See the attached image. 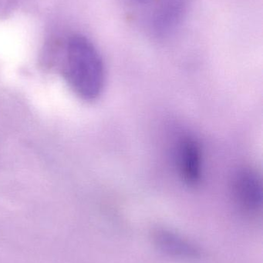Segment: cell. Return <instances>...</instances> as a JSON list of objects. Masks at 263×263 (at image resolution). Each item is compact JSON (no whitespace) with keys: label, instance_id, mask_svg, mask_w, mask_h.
Segmentation results:
<instances>
[{"label":"cell","instance_id":"obj_4","mask_svg":"<svg viewBox=\"0 0 263 263\" xmlns=\"http://www.w3.org/2000/svg\"><path fill=\"white\" fill-rule=\"evenodd\" d=\"M186 9V0H162L153 20V29L159 35H168L180 23Z\"/></svg>","mask_w":263,"mask_h":263},{"label":"cell","instance_id":"obj_3","mask_svg":"<svg viewBox=\"0 0 263 263\" xmlns=\"http://www.w3.org/2000/svg\"><path fill=\"white\" fill-rule=\"evenodd\" d=\"M176 162L182 180L189 187L199 186L203 175V154L199 140L184 135L176 146Z\"/></svg>","mask_w":263,"mask_h":263},{"label":"cell","instance_id":"obj_5","mask_svg":"<svg viewBox=\"0 0 263 263\" xmlns=\"http://www.w3.org/2000/svg\"><path fill=\"white\" fill-rule=\"evenodd\" d=\"M153 238L156 246L170 256L187 259L199 256V250L193 244L168 230H156Z\"/></svg>","mask_w":263,"mask_h":263},{"label":"cell","instance_id":"obj_1","mask_svg":"<svg viewBox=\"0 0 263 263\" xmlns=\"http://www.w3.org/2000/svg\"><path fill=\"white\" fill-rule=\"evenodd\" d=\"M64 74L71 87L83 100L94 101L103 92L104 63L95 46L83 35H74L68 41Z\"/></svg>","mask_w":263,"mask_h":263},{"label":"cell","instance_id":"obj_2","mask_svg":"<svg viewBox=\"0 0 263 263\" xmlns=\"http://www.w3.org/2000/svg\"><path fill=\"white\" fill-rule=\"evenodd\" d=\"M232 193L235 203L245 214H256L262 209V179L253 168L244 167L235 173Z\"/></svg>","mask_w":263,"mask_h":263},{"label":"cell","instance_id":"obj_6","mask_svg":"<svg viewBox=\"0 0 263 263\" xmlns=\"http://www.w3.org/2000/svg\"><path fill=\"white\" fill-rule=\"evenodd\" d=\"M136 1L139 2V3H142V2H145V0H136Z\"/></svg>","mask_w":263,"mask_h":263}]
</instances>
